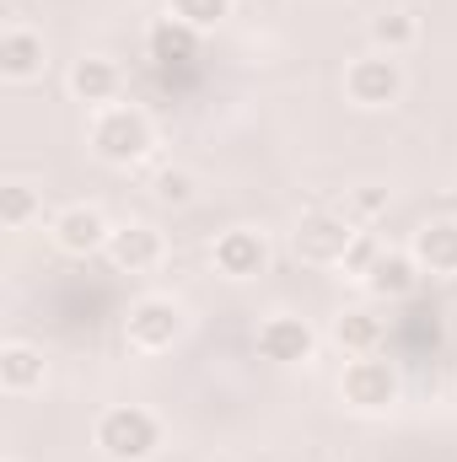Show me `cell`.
<instances>
[{
	"label": "cell",
	"instance_id": "obj_1",
	"mask_svg": "<svg viewBox=\"0 0 457 462\" xmlns=\"http://www.w3.org/2000/svg\"><path fill=\"white\" fill-rule=\"evenodd\" d=\"M87 151L103 162V167H135L156 151V124L145 108L135 103H114V108H98L87 118Z\"/></svg>",
	"mask_w": 457,
	"mask_h": 462
},
{
	"label": "cell",
	"instance_id": "obj_2",
	"mask_svg": "<svg viewBox=\"0 0 457 462\" xmlns=\"http://www.w3.org/2000/svg\"><path fill=\"white\" fill-rule=\"evenodd\" d=\"M404 398V371L377 349V355H344L340 371V403L360 420H382L393 414Z\"/></svg>",
	"mask_w": 457,
	"mask_h": 462
},
{
	"label": "cell",
	"instance_id": "obj_3",
	"mask_svg": "<svg viewBox=\"0 0 457 462\" xmlns=\"http://www.w3.org/2000/svg\"><path fill=\"white\" fill-rule=\"evenodd\" d=\"M167 430L145 403H108L92 425V447L108 462H151L162 452Z\"/></svg>",
	"mask_w": 457,
	"mask_h": 462
},
{
	"label": "cell",
	"instance_id": "obj_4",
	"mask_svg": "<svg viewBox=\"0 0 457 462\" xmlns=\"http://www.w3.org/2000/svg\"><path fill=\"white\" fill-rule=\"evenodd\" d=\"M189 339V307L178 296H135L129 312H124V345L135 355H173V349Z\"/></svg>",
	"mask_w": 457,
	"mask_h": 462
},
{
	"label": "cell",
	"instance_id": "obj_5",
	"mask_svg": "<svg viewBox=\"0 0 457 462\" xmlns=\"http://www.w3.org/2000/svg\"><path fill=\"white\" fill-rule=\"evenodd\" d=\"M404 92H409V76H404L398 54L366 49L344 65V103L360 108V114H387V108L404 103Z\"/></svg>",
	"mask_w": 457,
	"mask_h": 462
},
{
	"label": "cell",
	"instance_id": "obj_6",
	"mask_svg": "<svg viewBox=\"0 0 457 462\" xmlns=\"http://www.w3.org/2000/svg\"><path fill=\"white\" fill-rule=\"evenodd\" d=\"M253 349H258V360H269V365H280V371L312 365V355H318V328H312L307 318H296V312H269V318H258V328H253Z\"/></svg>",
	"mask_w": 457,
	"mask_h": 462
},
{
	"label": "cell",
	"instance_id": "obj_7",
	"mask_svg": "<svg viewBox=\"0 0 457 462\" xmlns=\"http://www.w3.org/2000/svg\"><path fill=\"white\" fill-rule=\"evenodd\" d=\"M355 221L344 210H307L296 221V258L312 263V269H340L350 242H355Z\"/></svg>",
	"mask_w": 457,
	"mask_h": 462
},
{
	"label": "cell",
	"instance_id": "obj_8",
	"mask_svg": "<svg viewBox=\"0 0 457 462\" xmlns=\"http://www.w3.org/2000/svg\"><path fill=\"white\" fill-rule=\"evenodd\" d=\"M269 236L258 226H227L216 242H210V269L231 280V285H247L258 274H269Z\"/></svg>",
	"mask_w": 457,
	"mask_h": 462
},
{
	"label": "cell",
	"instance_id": "obj_9",
	"mask_svg": "<svg viewBox=\"0 0 457 462\" xmlns=\"http://www.w3.org/2000/svg\"><path fill=\"white\" fill-rule=\"evenodd\" d=\"M108 236H114V221L98 205H65L49 216V242L65 258H98V253H108Z\"/></svg>",
	"mask_w": 457,
	"mask_h": 462
},
{
	"label": "cell",
	"instance_id": "obj_10",
	"mask_svg": "<svg viewBox=\"0 0 457 462\" xmlns=\"http://www.w3.org/2000/svg\"><path fill=\"white\" fill-rule=\"evenodd\" d=\"M43 70H49V43H43V32L11 22V27L0 32V81H5V87H33V81H43Z\"/></svg>",
	"mask_w": 457,
	"mask_h": 462
},
{
	"label": "cell",
	"instance_id": "obj_11",
	"mask_svg": "<svg viewBox=\"0 0 457 462\" xmlns=\"http://www.w3.org/2000/svg\"><path fill=\"white\" fill-rule=\"evenodd\" d=\"M420 280H425V269L415 263L409 247H382V258L371 263V274H366L360 285H366V296H371L377 307H398V301H409V296L420 291Z\"/></svg>",
	"mask_w": 457,
	"mask_h": 462
},
{
	"label": "cell",
	"instance_id": "obj_12",
	"mask_svg": "<svg viewBox=\"0 0 457 462\" xmlns=\"http://www.w3.org/2000/svg\"><path fill=\"white\" fill-rule=\"evenodd\" d=\"M162 258H167V236L151 221H124L108 236V263L118 274H151V269H162Z\"/></svg>",
	"mask_w": 457,
	"mask_h": 462
},
{
	"label": "cell",
	"instance_id": "obj_13",
	"mask_svg": "<svg viewBox=\"0 0 457 462\" xmlns=\"http://www.w3.org/2000/svg\"><path fill=\"white\" fill-rule=\"evenodd\" d=\"M65 87H70L76 103H87V108L98 114V108H114L118 97H124V70H118L114 54H81V60L70 65Z\"/></svg>",
	"mask_w": 457,
	"mask_h": 462
},
{
	"label": "cell",
	"instance_id": "obj_14",
	"mask_svg": "<svg viewBox=\"0 0 457 462\" xmlns=\"http://www.w3.org/2000/svg\"><path fill=\"white\" fill-rule=\"evenodd\" d=\"M43 382H49L43 349L27 345V339H5L0 345V393L5 398H33V393H43Z\"/></svg>",
	"mask_w": 457,
	"mask_h": 462
},
{
	"label": "cell",
	"instance_id": "obj_15",
	"mask_svg": "<svg viewBox=\"0 0 457 462\" xmlns=\"http://www.w3.org/2000/svg\"><path fill=\"white\" fill-rule=\"evenodd\" d=\"M409 253H415V263H420L431 280H457V221L452 216L425 221V226L415 231Z\"/></svg>",
	"mask_w": 457,
	"mask_h": 462
},
{
	"label": "cell",
	"instance_id": "obj_16",
	"mask_svg": "<svg viewBox=\"0 0 457 462\" xmlns=\"http://www.w3.org/2000/svg\"><path fill=\"white\" fill-rule=\"evenodd\" d=\"M145 54H151L162 70L189 65V60L200 54V32H194V27H183L178 16H156V22H151V32H145Z\"/></svg>",
	"mask_w": 457,
	"mask_h": 462
},
{
	"label": "cell",
	"instance_id": "obj_17",
	"mask_svg": "<svg viewBox=\"0 0 457 462\" xmlns=\"http://www.w3.org/2000/svg\"><path fill=\"white\" fill-rule=\"evenodd\" d=\"M334 345L344 355H377L382 349V318L377 307H344L334 318Z\"/></svg>",
	"mask_w": 457,
	"mask_h": 462
},
{
	"label": "cell",
	"instance_id": "obj_18",
	"mask_svg": "<svg viewBox=\"0 0 457 462\" xmlns=\"http://www.w3.org/2000/svg\"><path fill=\"white\" fill-rule=\"evenodd\" d=\"M43 221V189L27 178H5L0 183V226L5 231H27Z\"/></svg>",
	"mask_w": 457,
	"mask_h": 462
},
{
	"label": "cell",
	"instance_id": "obj_19",
	"mask_svg": "<svg viewBox=\"0 0 457 462\" xmlns=\"http://www.w3.org/2000/svg\"><path fill=\"white\" fill-rule=\"evenodd\" d=\"M371 49H382V54H409V49H420V38H425V27H420V16L415 11H382V16H371Z\"/></svg>",
	"mask_w": 457,
	"mask_h": 462
},
{
	"label": "cell",
	"instance_id": "obj_20",
	"mask_svg": "<svg viewBox=\"0 0 457 462\" xmlns=\"http://www.w3.org/2000/svg\"><path fill=\"white\" fill-rule=\"evenodd\" d=\"M151 199H156L162 210H189V205L200 199V178H194L189 167H162V172L151 178Z\"/></svg>",
	"mask_w": 457,
	"mask_h": 462
},
{
	"label": "cell",
	"instance_id": "obj_21",
	"mask_svg": "<svg viewBox=\"0 0 457 462\" xmlns=\"http://www.w3.org/2000/svg\"><path fill=\"white\" fill-rule=\"evenodd\" d=\"M237 11V0H167V16H178L183 27H194L200 38L227 27V16Z\"/></svg>",
	"mask_w": 457,
	"mask_h": 462
},
{
	"label": "cell",
	"instance_id": "obj_22",
	"mask_svg": "<svg viewBox=\"0 0 457 462\" xmlns=\"http://www.w3.org/2000/svg\"><path fill=\"white\" fill-rule=\"evenodd\" d=\"M387 205H393V194L382 189V183H355L350 194H344V216L355 221V226H366V221H377V216H387Z\"/></svg>",
	"mask_w": 457,
	"mask_h": 462
},
{
	"label": "cell",
	"instance_id": "obj_23",
	"mask_svg": "<svg viewBox=\"0 0 457 462\" xmlns=\"http://www.w3.org/2000/svg\"><path fill=\"white\" fill-rule=\"evenodd\" d=\"M377 258H382V242H377L371 231L360 226V231H355V242H350V253H344L340 274H344V280H355V285H360V280L371 274V263H377Z\"/></svg>",
	"mask_w": 457,
	"mask_h": 462
},
{
	"label": "cell",
	"instance_id": "obj_24",
	"mask_svg": "<svg viewBox=\"0 0 457 462\" xmlns=\"http://www.w3.org/2000/svg\"><path fill=\"white\" fill-rule=\"evenodd\" d=\"M447 328H452V339H457V312H452V323H447Z\"/></svg>",
	"mask_w": 457,
	"mask_h": 462
}]
</instances>
